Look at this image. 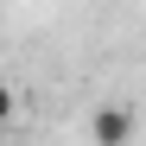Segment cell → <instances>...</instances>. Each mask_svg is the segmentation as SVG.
Returning <instances> with one entry per match:
<instances>
[{"mask_svg":"<svg viewBox=\"0 0 146 146\" xmlns=\"http://www.w3.org/2000/svg\"><path fill=\"white\" fill-rule=\"evenodd\" d=\"M133 140V114L121 108V102H108V108H95V146H127Z\"/></svg>","mask_w":146,"mask_h":146,"instance_id":"6da1fadb","label":"cell"},{"mask_svg":"<svg viewBox=\"0 0 146 146\" xmlns=\"http://www.w3.org/2000/svg\"><path fill=\"white\" fill-rule=\"evenodd\" d=\"M13 108H19V95H13V83H7V76H0V127L13 121Z\"/></svg>","mask_w":146,"mask_h":146,"instance_id":"7a4b0ae2","label":"cell"}]
</instances>
